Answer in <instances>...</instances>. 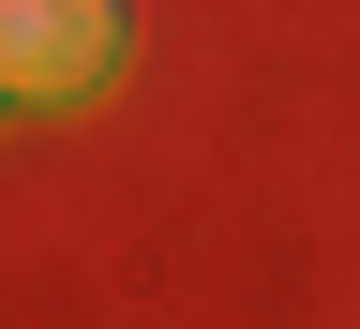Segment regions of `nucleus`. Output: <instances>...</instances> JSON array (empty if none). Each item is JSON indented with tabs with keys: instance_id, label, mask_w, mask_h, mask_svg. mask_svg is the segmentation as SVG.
Returning a JSON list of instances; mask_svg holds the SVG:
<instances>
[{
	"instance_id": "obj_1",
	"label": "nucleus",
	"mask_w": 360,
	"mask_h": 329,
	"mask_svg": "<svg viewBox=\"0 0 360 329\" xmlns=\"http://www.w3.org/2000/svg\"><path fill=\"white\" fill-rule=\"evenodd\" d=\"M135 15L120 0H0V105H75L120 75Z\"/></svg>"
}]
</instances>
